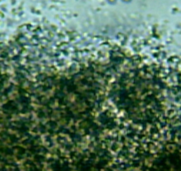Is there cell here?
Here are the masks:
<instances>
[{"label": "cell", "instance_id": "6da1fadb", "mask_svg": "<svg viewBox=\"0 0 181 171\" xmlns=\"http://www.w3.org/2000/svg\"><path fill=\"white\" fill-rule=\"evenodd\" d=\"M19 78L21 164L137 168L153 156L163 90L146 51L64 31H30Z\"/></svg>", "mask_w": 181, "mask_h": 171}, {"label": "cell", "instance_id": "7a4b0ae2", "mask_svg": "<svg viewBox=\"0 0 181 171\" xmlns=\"http://www.w3.org/2000/svg\"><path fill=\"white\" fill-rule=\"evenodd\" d=\"M110 1H114V0H110Z\"/></svg>", "mask_w": 181, "mask_h": 171}]
</instances>
